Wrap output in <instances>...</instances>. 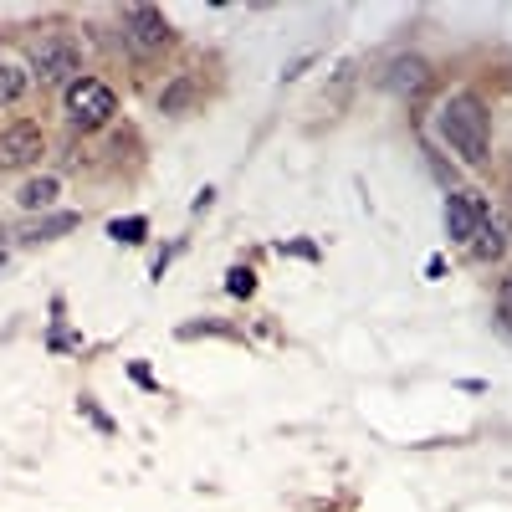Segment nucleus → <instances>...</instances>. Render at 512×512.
I'll use <instances>...</instances> for the list:
<instances>
[{
    "instance_id": "20e7f679",
    "label": "nucleus",
    "mask_w": 512,
    "mask_h": 512,
    "mask_svg": "<svg viewBox=\"0 0 512 512\" xmlns=\"http://www.w3.org/2000/svg\"><path fill=\"white\" fill-rule=\"evenodd\" d=\"M77 67H82V47L72 36H47L31 52V72L41 82H67V77H77Z\"/></svg>"
},
{
    "instance_id": "7ed1b4c3",
    "label": "nucleus",
    "mask_w": 512,
    "mask_h": 512,
    "mask_svg": "<svg viewBox=\"0 0 512 512\" xmlns=\"http://www.w3.org/2000/svg\"><path fill=\"white\" fill-rule=\"evenodd\" d=\"M118 26H123L128 52H159V47H169V36H175L164 11H154V6H123Z\"/></svg>"
},
{
    "instance_id": "9b49d317",
    "label": "nucleus",
    "mask_w": 512,
    "mask_h": 512,
    "mask_svg": "<svg viewBox=\"0 0 512 512\" xmlns=\"http://www.w3.org/2000/svg\"><path fill=\"white\" fill-rule=\"evenodd\" d=\"M21 93H26V72H16V67L0 62V103H16Z\"/></svg>"
},
{
    "instance_id": "dca6fc26",
    "label": "nucleus",
    "mask_w": 512,
    "mask_h": 512,
    "mask_svg": "<svg viewBox=\"0 0 512 512\" xmlns=\"http://www.w3.org/2000/svg\"><path fill=\"white\" fill-rule=\"evenodd\" d=\"M0 267H6V246H0Z\"/></svg>"
},
{
    "instance_id": "f257e3e1",
    "label": "nucleus",
    "mask_w": 512,
    "mask_h": 512,
    "mask_svg": "<svg viewBox=\"0 0 512 512\" xmlns=\"http://www.w3.org/2000/svg\"><path fill=\"white\" fill-rule=\"evenodd\" d=\"M436 134H441L466 164H482V154H487V108H482L472 93L446 98L441 113H436Z\"/></svg>"
},
{
    "instance_id": "0eeeda50",
    "label": "nucleus",
    "mask_w": 512,
    "mask_h": 512,
    "mask_svg": "<svg viewBox=\"0 0 512 512\" xmlns=\"http://www.w3.org/2000/svg\"><path fill=\"white\" fill-rule=\"evenodd\" d=\"M384 88H390L395 98H420L425 88H431V67H425L420 57H395L390 72H384Z\"/></svg>"
},
{
    "instance_id": "f03ea898",
    "label": "nucleus",
    "mask_w": 512,
    "mask_h": 512,
    "mask_svg": "<svg viewBox=\"0 0 512 512\" xmlns=\"http://www.w3.org/2000/svg\"><path fill=\"white\" fill-rule=\"evenodd\" d=\"M113 113H118V103H113V93H108V82L77 77L72 88H67V123H72V128H103Z\"/></svg>"
},
{
    "instance_id": "4468645a",
    "label": "nucleus",
    "mask_w": 512,
    "mask_h": 512,
    "mask_svg": "<svg viewBox=\"0 0 512 512\" xmlns=\"http://www.w3.org/2000/svg\"><path fill=\"white\" fill-rule=\"evenodd\" d=\"M226 287H231V292H236V297H241V292H251V287H256V277H251V272H246V267H236V272H231V282H226Z\"/></svg>"
},
{
    "instance_id": "423d86ee",
    "label": "nucleus",
    "mask_w": 512,
    "mask_h": 512,
    "mask_svg": "<svg viewBox=\"0 0 512 512\" xmlns=\"http://www.w3.org/2000/svg\"><path fill=\"white\" fill-rule=\"evenodd\" d=\"M482 216H487V205L477 195H446V236L451 241H472L482 231Z\"/></svg>"
},
{
    "instance_id": "1a4fd4ad",
    "label": "nucleus",
    "mask_w": 512,
    "mask_h": 512,
    "mask_svg": "<svg viewBox=\"0 0 512 512\" xmlns=\"http://www.w3.org/2000/svg\"><path fill=\"white\" fill-rule=\"evenodd\" d=\"M190 103H195V77H175V82L159 93V108H164V113H185Z\"/></svg>"
},
{
    "instance_id": "6e6552de",
    "label": "nucleus",
    "mask_w": 512,
    "mask_h": 512,
    "mask_svg": "<svg viewBox=\"0 0 512 512\" xmlns=\"http://www.w3.org/2000/svg\"><path fill=\"white\" fill-rule=\"evenodd\" d=\"M16 200H21V210H47V205L57 200V180H52V175H41V180H26V185L16 190Z\"/></svg>"
},
{
    "instance_id": "39448f33",
    "label": "nucleus",
    "mask_w": 512,
    "mask_h": 512,
    "mask_svg": "<svg viewBox=\"0 0 512 512\" xmlns=\"http://www.w3.org/2000/svg\"><path fill=\"white\" fill-rule=\"evenodd\" d=\"M41 128L36 123H11L6 134H0V169H26L41 159Z\"/></svg>"
},
{
    "instance_id": "9d476101",
    "label": "nucleus",
    "mask_w": 512,
    "mask_h": 512,
    "mask_svg": "<svg viewBox=\"0 0 512 512\" xmlns=\"http://www.w3.org/2000/svg\"><path fill=\"white\" fill-rule=\"evenodd\" d=\"M77 226V216H72V210H62V216H47V221H36L26 236L31 241H52V236H62V231H72Z\"/></svg>"
},
{
    "instance_id": "2eb2a0df",
    "label": "nucleus",
    "mask_w": 512,
    "mask_h": 512,
    "mask_svg": "<svg viewBox=\"0 0 512 512\" xmlns=\"http://www.w3.org/2000/svg\"><path fill=\"white\" fill-rule=\"evenodd\" d=\"M477 236H482V246H477L482 256H497V251H502V236H497V231H477Z\"/></svg>"
},
{
    "instance_id": "f8f14e48",
    "label": "nucleus",
    "mask_w": 512,
    "mask_h": 512,
    "mask_svg": "<svg viewBox=\"0 0 512 512\" xmlns=\"http://www.w3.org/2000/svg\"><path fill=\"white\" fill-rule=\"evenodd\" d=\"M108 231H113V241H144V231H149V226L134 216V221H113Z\"/></svg>"
},
{
    "instance_id": "ddd939ff",
    "label": "nucleus",
    "mask_w": 512,
    "mask_h": 512,
    "mask_svg": "<svg viewBox=\"0 0 512 512\" xmlns=\"http://www.w3.org/2000/svg\"><path fill=\"white\" fill-rule=\"evenodd\" d=\"M497 313L512 323V272H507V277H502V287H497Z\"/></svg>"
}]
</instances>
